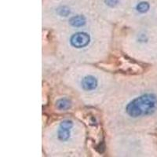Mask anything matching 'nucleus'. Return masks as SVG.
Returning a JSON list of instances; mask_svg holds the SVG:
<instances>
[{
    "mask_svg": "<svg viewBox=\"0 0 157 157\" xmlns=\"http://www.w3.org/2000/svg\"><path fill=\"white\" fill-rule=\"evenodd\" d=\"M104 3L108 7L115 8L120 4V0H104Z\"/></svg>",
    "mask_w": 157,
    "mask_h": 157,
    "instance_id": "1a4fd4ad",
    "label": "nucleus"
},
{
    "mask_svg": "<svg viewBox=\"0 0 157 157\" xmlns=\"http://www.w3.org/2000/svg\"><path fill=\"white\" fill-rule=\"evenodd\" d=\"M81 87L85 91H93L98 87V81L92 75H87L81 79Z\"/></svg>",
    "mask_w": 157,
    "mask_h": 157,
    "instance_id": "20e7f679",
    "label": "nucleus"
},
{
    "mask_svg": "<svg viewBox=\"0 0 157 157\" xmlns=\"http://www.w3.org/2000/svg\"><path fill=\"white\" fill-rule=\"evenodd\" d=\"M90 42V36L86 32H76L70 38V44L76 49H82L87 47Z\"/></svg>",
    "mask_w": 157,
    "mask_h": 157,
    "instance_id": "f03ea898",
    "label": "nucleus"
},
{
    "mask_svg": "<svg viewBox=\"0 0 157 157\" xmlns=\"http://www.w3.org/2000/svg\"><path fill=\"white\" fill-rule=\"evenodd\" d=\"M157 110V96L152 93H146L130 101L125 107L128 116L137 119L148 116Z\"/></svg>",
    "mask_w": 157,
    "mask_h": 157,
    "instance_id": "f257e3e1",
    "label": "nucleus"
},
{
    "mask_svg": "<svg viewBox=\"0 0 157 157\" xmlns=\"http://www.w3.org/2000/svg\"><path fill=\"white\" fill-rule=\"evenodd\" d=\"M86 21L85 17L82 15H76V16L71 17L69 19L70 25L74 28H80L82 27L85 24H86Z\"/></svg>",
    "mask_w": 157,
    "mask_h": 157,
    "instance_id": "39448f33",
    "label": "nucleus"
},
{
    "mask_svg": "<svg viewBox=\"0 0 157 157\" xmlns=\"http://www.w3.org/2000/svg\"><path fill=\"white\" fill-rule=\"evenodd\" d=\"M73 127V122L66 120L61 123L57 130V139L60 141H67L71 135V130Z\"/></svg>",
    "mask_w": 157,
    "mask_h": 157,
    "instance_id": "7ed1b4c3",
    "label": "nucleus"
},
{
    "mask_svg": "<svg viewBox=\"0 0 157 157\" xmlns=\"http://www.w3.org/2000/svg\"><path fill=\"white\" fill-rule=\"evenodd\" d=\"M57 13L59 16L67 17L70 14L71 10H70V8L67 6H61L57 8Z\"/></svg>",
    "mask_w": 157,
    "mask_h": 157,
    "instance_id": "6e6552de",
    "label": "nucleus"
},
{
    "mask_svg": "<svg viewBox=\"0 0 157 157\" xmlns=\"http://www.w3.org/2000/svg\"><path fill=\"white\" fill-rule=\"evenodd\" d=\"M150 9V4L146 1H140L135 6V10L140 13H145Z\"/></svg>",
    "mask_w": 157,
    "mask_h": 157,
    "instance_id": "0eeeda50",
    "label": "nucleus"
},
{
    "mask_svg": "<svg viewBox=\"0 0 157 157\" xmlns=\"http://www.w3.org/2000/svg\"><path fill=\"white\" fill-rule=\"evenodd\" d=\"M71 102L68 98H60L56 102V107L58 110L60 111H65L68 110V109L71 108Z\"/></svg>",
    "mask_w": 157,
    "mask_h": 157,
    "instance_id": "423d86ee",
    "label": "nucleus"
}]
</instances>
